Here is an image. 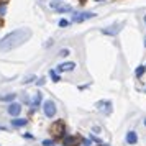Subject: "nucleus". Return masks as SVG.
I'll use <instances>...</instances> for the list:
<instances>
[{"instance_id":"nucleus-21","label":"nucleus","mask_w":146,"mask_h":146,"mask_svg":"<svg viewBox=\"0 0 146 146\" xmlns=\"http://www.w3.org/2000/svg\"><path fill=\"white\" fill-rule=\"evenodd\" d=\"M44 82H46V79H44V77H40V79L36 80V86H43V84H44Z\"/></svg>"},{"instance_id":"nucleus-1","label":"nucleus","mask_w":146,"mask_h":146,"mask_svg":"<svg viewBox=\"0 0 146 146\" xmlns=\"http://www.w3.org/2000/svg\"><path fill=\"white\" fill-rule=\"evenodd\" d=\"M31 36V30L30 28H18L12 33L5 35L2 40H0V51L7 53V51H12L15 48L21 46L25 41H28V38Z\"/></svg>"},{"instance_id":"nucleus-6","label":"nucleus","mask_w":146,"mask_h":146,"mask_svg":"<svg viewBox=\"0 0 146 146\" xmlns=\"http://www.w3.org/2000/svg\"><path fill=\"white\" fill-rule=\"evenodd\" d=\"M51 131L56 135V136H64V133H66V126H64V123L62 121H56V123H53V126H51Z\"/></svg>"},{"instance_id":"nucleus-7","label":"nucleus","mask_w":146,"mask_h":146,"mask_svg":"<svg viewBox=\"0 0 146 146\" xmlns=\"http://www.w3.org/2000/svg\"><path fill=\"white\" fill-rule=\"evenodd\" d=\"M7 112L10 113L12 117H18V115H20V112H21V105H20V104H17V102H12V104L8 105Z\"/></svg>"},{"instance_id":"nucleus-8","label":"nucleus","mask_w":146,"mask_h":146,"mask_svg":"<svg viewBox=\"0 0 146 146\" xmlns=\"http://www.w3.org/2000/svg\"><path fill=\"white\" fill-rule=\"evenodd\" d=\"M76 67V62H62L58 66V72H69Z\"/></svg>"},{"instance_id":"nucleus-4","label":"nucleus","mask_w":146,"mask_h":146,"mask_svg":"<svg viewBox=\"0 0 146 146\" xmlns=\"http://www.w3.org/2000/svg\"><path fill=\"white\" fill-rule=\"evenodd\" d=\"M123 28V23H115L112 27H107V28H102V33L107 35V36H117V35L121 31Z\"/></svg>"},{"instance_id":"nucleus-12","label":"nucleus","mask_w":146,"mask_h":146,"mask_svg":"<svg viewBox=\"0 0 146 146\" xmlns=\"http://www.w3.org/2000/svg\"><path fill=\"white\" fill-rule=\"evenodd\" d=\"M17 94H0V102H13Z\"/></svg>"},{"instance_id":"nucleus-26","label":"nucleus","mask_w":146,"mask_h":146,"mask_svg":"<svg viewBox=\"0 0 146 146\" xmlns=\"http://www.w3.org/2000/svg\"><path fill=\"white\" fill-rule=\"evenodd\" d=\"M104 146H108V145H104Z\"/></svg>"},{"instance_id":"nucleus-24","label":"nucleus","mask_w":146,"mask_h":146,"mask_svg":"<svg viewBox=\"0 0 146 146\" xmlns=\"http://www.w3.org/2000/svg\"><path fill=\"white\" fill-rule=\"evenodd\" d=\"M143 20H145V23H146V15H145V18H143Z\"/></svg>"},{"instance_id":"nucleus-22","label":"nucleus","mask_w":146,"mask_h":146,"mask_svg":"<svg viewBox=\"0 0 146 146\" xmlns=\"http://www.w3.org/2000/svg\"><path fill=\"white\" fill-rule=\"evenodd\" d=\"M67 25H69V21H67V20H59V27H61V28L67 27Z\"/></svg>"},{"instance_id":"nucleus-10","label":"nucleus","mask_w":146,"mask_h":146,"mask_svg":"<svg viewBox=\"0 0 146 146\" xmlns=\"http://www.w3.org/2000/svg\"><path fill=\"white\" fill-rule=\"evenodd\" d=\"M28 123L27 118H18V117H15L13 120H12V126H15V128H20V126H25Z\"/></svg>"},{"instance_id":"nucleus-25","label":"nucleus","mask_w":146,"mask_h":146,"mask_svg":"<svg viewBox=\"0 0 146 146\" xmlns=\"http://www.w3.org/2000/svg\"><path fill=\"white\" fill-rule=\"evenodd\" d=\"M145 125H146V120H145Z\"/></svg>"},{"instance_id":"nucleus-23","label":"nucleus","mask_w":146,"mask_h":146,"mask_svg":"<svg viewBox=\"0 0 146 146\" xmlns=\"http://www.w3.org/2000/svg\"><path fill=\"white\" fill-rule=\"evenodd\" d=\"M84 146H89V141H86V145H84Z\"/></svg>"},{"instance_id":"nucleus-16","label":"nucleus","mask_w":146,"mask_h":146,"mask_svg":"<svg viewBox=\"0 0 146 146\" xmlns=\"http://www.w3.org/2000/svg\"><path fill=\"white\" fill-rule=\"evenodd\" d=\"M5 15H7V3L0 2V17H5Z\"/></svg>"},{"instance_id":"nucleus-18","label":"nucleus","mask_w":146,"mask_h":146,"mask_svg":"<svg viewBox=\"0 0 146 146\" xmlns=\"http://www.w3.org/2000/svg\"><path fill=\"white\" fill-rule=\"evenodd\" d=\"M69 54H71V51H69L67 48H64V49H61V51H59V56H61V58H66V56H69Z\"/></svg>"},{"instance_id":"nucleus-15","label":"nucleus","mask_w":146,"mask_h":146,"mask_svg":"<svg viewBox=\"0 0 146 146\" xmlns=\"http://www.w3.org/2000/svg\"><path fill=\"white\" fill-rule=\"evenodd\" d=\"M145 72H146V66H138L136 71H135V76H136V77H141Z\"/></svg>"},{"instance_id":"nucleus-2","label":"nucleus","mask_w":146,"mask_h":146,"mask_svg":"<svg viewBox=\"0 0 146 146\" xmlns=\"http://www.w3.org/2000/svg\"><path fill=\"white\" fill-rule=\"evenodd\" d=\"M43 112H44V115L48 118H53L56 115V104L53 100H44L43 102Z\"/></svg>"},{"instance_id":"nucleus-19","label":"nucleus","mask_w":146,"mask_h":146,"mask_svg":"<svg viewBox=\"0 0 146 146\" xmlns=\"http://www.w3.org/2000/svg\"><path fill=\"white\" fill-rule=\"evenodd\" d=\"M33 80H36V76H33V74H31V76H28L27 79L23 80V84H30V82H33Z\"/></svg>"},{"instance_id":"nucleus-11","label":"nucleus","mask_w":146,"mask_h":146,"mask_svg":"<svg viewBox=\"0 0 146 146\" xmlns=\"http://www.w3.org/2000/svg\"><path fill=\"white\" fill-rule=\"evenodd\" d=\"M80 139L79 138H74V136H64V145L66 146H76L79 145Z\"/></svg>"},{"instance_id":"nucleus-14","label":"nucleus","mask_w":146,"mask_h":146,"mask_svg":"<svg viewBox=\"0 0 146 146\" xmlns=\"http://www.w3.org/2000/svg\"><path fill=\"white\" fill-rule=\"evenodd\" d=\"M58 13H67V12H72V7L71 5H61L59 8H56Z\"/></svg>"},{"instance_id":"nucleus-13","label":"nucleus","mask_w":146,"mask_h":146,"mask_svg":"<svg viewBox=\"0 0 146 146\" xmlns=\"http://www.w3.org/2000/svg\"><path fill=\"white\" fill-rule=\"evenodd\" d=\"M40 104H41V94H40V92H36V95H35L33 102H31V107H33V108H36V107H40Z\"/></svg>"},{"instance_id":"nucleus-5","label":"nucleus","mask_w":146,"mask_h":146,"mask_svg":"<svg viewBox=\"0 0 146 146\" xmlns=\"http://www.w3.org/2000/svg\"><path fill=\"white\" fill-rule=\"evenodd\" d=\"M94 17H95L94 12H79V13H76L72 17V21L74 23H82V21L90 20V18H94Z\"/></svg>"},{"instance_id":"nucleus-9","label":"nucleus","mask_w":146,"mask_h":146,"mask_svg":"<svg viewBox=\"0 0 146 146\" xmlns=\"http://www.w3.org/2000/svg\"><path fill=\"white\" fill-rule=\"evenodd\" d=\"M126 143H128V145H136V143H138V135H136V131L126 133Z\"/></svg>"},{"instance_id":"nucleus-20","label":"nucleus","mask_w":146,"mask_h":146,"mask_svg":"<svg viewBox=\"0 0 146 146\" xmlns=\"http://www.w3.org/2000/svg\"><path fill=\"white\" fill-rule=\"evenodd\" d=\"M43 146H54V141L53 139H43V143H41Z\"/></svg>"},{"instance_id":"nucleus-17","label":"nucleus","mask_w":146,"mask_h":146,"mask_svg":"<svg viewBox=\"0 0 146 146\" xmlns=\"http://www.w3.org/2000/svg\"><path fill=\"white\" fill-rule=\"evenodd\" d=\"M49 76H51V79H53L54 82H59V80H61L59 74H56V71H51V72H49Z\"/></svg>"},{"instance_id":"nucleus-3","label":"nucleus","mask_w":146,"mask_h":146,"mask_svg":"<svg viewBox=\"0 0 146 146\" xmlns=\"http://www.w3.org/2000/svg\"><path fill=\"white\" fill-rule=\"evenodd\" d=\"M95 107H97V110L102 113H105V115H110L112 113V102L110 100H99L97 104H95Z\"/></svg>"}]
</instances>
